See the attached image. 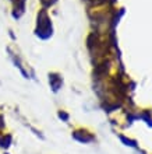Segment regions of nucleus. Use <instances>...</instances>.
I'll use <instances>...</instances> for the list:
<instances>
[{"mask_svg": "<svg viewBox=\"0 0 152 154\" xmlns=\"http://www.w3.org/2000/svg\"><path fill=\"white\" fill-rule=\"evenodd\" d=\"M35 35L39 39H49L53 35V24L49 17L48 11L42 8L36 14V23H35Z\"/></svg>", "mask_w": 152, "mask_h": 154, "instance_id": "f257e3e1", "label": "nucleus"}, {"mask_svg": "<svg viewBox=\"0 0 152 154\" xmlns=\"http://www.w3.org/2000/svg\"><path fill=\"white\" fill-rule=\"evenodd\" d=\"M39 2H40V4H42V8H45V10L56 3V0H39Z\"/></svg>", "mask_w": 152, "mask_h": 154, "instance_id": "0eeeda50", "label": "nucleus"}, {"mask_svg": "<svg viewBox=\"0 0 152 154\" xmlns=\"http://www.w3.org/2000/svg\"><path fill=\"white\" fill-rule=\"evenodd\" d=\"M73 137L76 139L77 142L80 143H91L95 140V137L92 136L91 133H89L88 130H84V129H80V130H76L74 133H73Z\"/></svg>", "mask_w": 152, "mask_h": 154, "instance_id": "7ed1b4c3", "label": "nucleus"}, {"mask_svg": "<svg viewBox=\"0 0 152 154\" xmlns=\"http://www.w3.org/2000/svg\"><path fill=\"white\" fill-rule=\"evenodd\" d=\"M49 85H50L53 93H57L61 88V85H63V79H61L60 74H57V73L49 74Z\"/></svg>", "mask_w": 152, "mask_h": 154, "instance_id": "20e7f679", "label": "nucleus"}, {"mask_svg": "<svg viewBox=\"0 0 152 154\" xmlns=\"http://www.w3.org/2000/svg\"><path fill=\"white\" fill-rule=\"evenodd\" d=\"M6 128V122H4V116L0 114V130Z\"/></svg>", "mask_w": 152, "mask_h": 154, "instance_id": "6e6552de", "label": "nucleus"}, {"mask_svg": "<svg viewBox=\"0 0 152 154\" xmlns=\"http://www.w3.org/2000/svg\"><path fill=\"white\" fill-rule=\"evenodd\" d=\"M10 144H11V136H10V134H6V133H1V132H0V147L7 149Z\"/></svg>", "mask_w": 152, "mask_h": 154, "instance_id": "423d86ee", "label": "nucleus"}, {"mask_svg": "<svg viewBox=\"0 0 152 154\" xmlns=\"http://www.w3.org/2000/svg\"><path fill=\"white\" fill-rule=\"evenodd\" d=\"M59 118H61V119H64V121H67V115H66V114H64V112H63V111H61V112H59Z\"/></svg>", "mask_w": 152, "mask_h": 154, "instance_id": "1a4fd4ad", "label": "nucleus"}, {"mask_svg": "<svg viewBox=\"0 0 152 154\" xmlns=\"http://www.w3.org/2000/svg\"><path fill=\"white\" fill-rule=\"evenodd\" d=\"M10 3L13 4V17L14 18H20L22 14H24V10H25V3L27 0H8Z\"/></svg>", "mask_w": 152, "mask_h": 154, "instance_id": "f03ea898", "label": "nucleus"}, {"mask_svg": "<svg viewBox=\"0 0 152 154\" xmlns=\"http://www.w3.org/2000/svg\"><path fill=\"white\" fill-rule=\"evenodd\" d=\"M8 52H10V57H11V60H13V63L16 65V67H18L20 69V72L22 73V76L25 77V79H29V74H28V72L24 69V66H22V63H21V60H20V57L17 56L16 53H13L10 49H8Z\"/></svg>", "mask_w": 152, "mask_h": 154, "instance_id": "39448f33", "label": "nucleus"}]
</instances>
